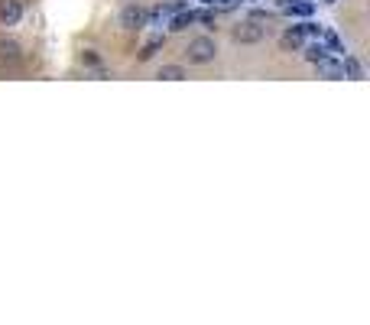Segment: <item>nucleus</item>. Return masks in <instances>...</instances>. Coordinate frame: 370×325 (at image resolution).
Instances as JSON below:
<instances>
[{"label":"nucleus","instance_id":"nucleus-1","mask_svg":"<svg viewBox=\"0 0 370 325\" xmlns=\"http://www.w3.org/2000/svg\"><path fill=\"white\" fill-rule=\"evenodd\" d=\"M214 39H208V36H198V39H192L188 43V49H185V56H188V62H195V65H208V62H214Z\"/></svg>","mask_w":370,"mask_h":325},{"label":"nucleus","instance_id":"nucleus-2","mask_svg":"<svg viewBox=\"0 0 370 325\" xmlns=\"http://www.w3.org/2000/svg\"><path fill=\"white\" fill-rule=\"evenodd\" d=\"M234 43H260V39L267 36V26H260L257 20H247V23L234 26Z\"/></svg>","mask_w":370,"mask_h":325},{"label":"nucleus","instance_id":"nucleus-3","mask_svg":"<svg viewBox=\"0 0 370 325\" xmlns=\"http://www.w3.org/2000/svg\"><path fill=\"white\" fill-rule=\"evenodd\" d=\"M147 20H149V13L143 10V7H136V3L123 7V13H121V26H123V29H143Z\"/></svg>","mask_w":370,"mask_h":325},{"label":"nucleus","instance_id":"nucleus-4","mask_svg":"<svg viewBox=\"0 0 370 325\" xmlns=\"http://www.w3.org/2000/svg\"><path fill=\"white\" fill-rule=\"evenodd\" d=\"M20 16H23V3L20 0H0V23L13 26L20 23Z\"/></svg>","mask_w":370,"mask_h":325},{"label":"nucleus","instance_id":"nucleus-5","mask_svg":"<svg viewBox=\"0 0 370 325\" xmlns=\"http://www.w3.org/2000/svg\"><path fill=\"white\" fill-rule=\"evenodd\" d=\"M280 46H283V49H302V46H306V33H302V26L286 29L283 39H280Z\"/></svg>","mask_w":370,"mask_h":325},{"label":"nucleus","instance_id":"nucleus-6","mask_svg":"<svg viewBox=\"0 0 370 325\" xmlns=\"http://www.w3.org/2000/svg\"><path fill=\"white\" fill-rule=\"evenodd\" d=\"M319 65V75L321 78H345V62H334V59H321V62H315Z\"/></svg>","mask_w":370,"mask_h":325},{"label":"nucleus","instance_id":"nucleus-7","mask_svg":"<svg viewBox=\"0 0 370 325\" xmlns=\"http://www.w3.org/2000/svg\"><path fill=\"white\" fill-rule=\"evenodd\" d=\"M20 59V46L13 43V39H0V65L7 62V65H13Z\"/></svg>","mask_w":370,"mask_h":325},{"label":"nucleus","instance_id":"nucleus-8","mask_svg":"<svg viewBox=\"0 0 370 325\" xmlns=\"http://www.w3.org/2000/svg\"><path fill=\"white\" fill-rule=\"evenodd\" d=\"M160 49H162V36H149L147 46L140 49V56H136V59H140V62H149V59H153V56H156Z\"/></svg>","mask_w":370,"mask_h":325},{"label":"nucleus","instance_id":"nucleus-9","mask_svg":"<svg viewBox=\"0 0 370 325\" xmlns=\"http://www.w3.org/2000/svg\"><path fill=\"white\" fill-rule=\"evenodd\" d=\"M192 23H195V13H192V10H179V13L173 16L169 29H173V33H182L185 26H192Z\"/></svg>","mask_w":370,"mask_h":325},{"label":"nucleus","instance_id":"nucleus-10","mask_svg":"<svg viewBox=\"0 0 370 325\" xmlns=\"http://www.w3.org/2000/svg\"><path fill=\"white\" fill-rule=\"evenodd\" d=\"M160 78H166V82H182V78H185V69H182V65H162V69H160Z\"/></svg>","mask_w":370,"mask_h":325},{"label":"nucleus","instance_id":"nucleus-11","mask_svg":"<svg viewBox=\"0 0 370 325\" xmlns=\"http://www.w3.org/2000/svg\"><path fill=\"white\" fill-rule=\"evenodd\" d=\"M286 13H296V16H308L312 13V0H299V3H289V7H283Z\"/></svg>","mask_w":370,"mask_h":325},{"label":"nucleus","instance_id":"nucleus-12","mask_svg":"<svg viewBox=\"0 0 370 325\" xmlns=\"http://www.w3.org/2000/svg\"><path fill=\"white\" fill-rule=\"evenodd\" d=\"M325 56H328V49H325V46H319V43H312V46L306 49V59H308V62H321Z\"/></svg>","mask_w":370,"mask_h":325},{"label":"nucleus","instance_id":"nucleus-13","mask_svg":"<svg viewBox=\"0 0 370 325\" xmlns=\"http://www.w3.org/2000/svg\"><path fill=\"white\" fill-rule=\"evenodd\" d=\"M345 75H351V78H364V69H360L358 59H345Z\"/></svg>","mask_w":370,"mask_h":325},{"label":"nucleus","instance_id":"nucleus-14","mask_svg":"<svg viewBox=\"0 0 370 325\" xmlns=\"http://www.w3.org/2000/svg\"><path fill=\"white\" fill-rule=\"evenodd\" d=\"M302 33H306V39H308V36H321L325 29H321L319 23H302Z\"/></svg>","mask_w":370,"mask_h":325},{"label":"nucleus","instance_id":"nucleus-15","mask_svg":"<svg viewBox=\"0 0 370 325\" xmlns=\"http://www.w3.org/2000/svg\"><path fill=\"white\" fill-rule=\"evenodd\" d=\"M82 62H85V65H101V56H98V52H85V56H82Z\"/></svg>","mask_w":370,"mask_h":325},{"label":"nucleus","instance_id":"nucleus-16","mask_svg":"<svg viewBox=\"0 0 370 325\" xmlns=\"http://www.w3.org/2000/svg\"><path fill=\"white\" fill-rule=\"evenodd\" d=\"M321 36H325V43H328L332 49H341V39L334 36V33H321Z\"/></svg>","mask_w":370,"mask_h":325},{"label":"nucleus","instance_id":"nucleus-17","mask_svg":"<svg viewBox=\"0 0 370 325\" xmlns=\"http://www.w3.org/2000/svg\"><path fill=\"white\" fill-rule=\"evenodd\" d=\"M280 7H289V3H299V0H276Z\"/></svg>","mask_w":370,"mask_h":325},{"label":"nucleus","instance_id":"nucleus-18","mask_svg":"<svg viewBox=\"0 0 370 325\" xmlns=\"http://www.w3.org/2000/svg\"><path fill=\"white\" fill-rule=\"evenodd\" d=\"M205 3H227V0H205Z\"/></svg>","mask_w":370,"mask_h":325},{"label":"nucleus","instance_id":"nucleus-19","mask_svg":"<svg viewBox=\"0 0 370 325\" xmlns=\"http://www.w3.org/2000/svg\"><path fill=\"white\" fill-rule=\"evenodd\" d=\"M247 3H257V0H247Z\"/></svg>","mask_w":370,"mask_h":325}]
</instances>
